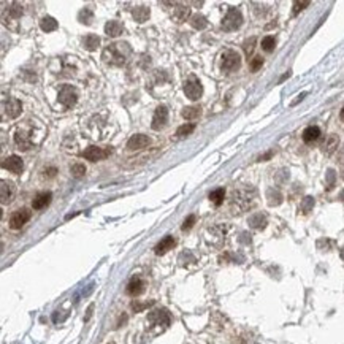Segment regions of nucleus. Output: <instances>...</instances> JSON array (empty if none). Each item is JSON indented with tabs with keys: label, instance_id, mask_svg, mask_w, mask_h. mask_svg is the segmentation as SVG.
Here are the masks:
<instances>
[{
	"label": "nucleus",
	"instance_id": "nucleus-1",
	"mask_svg": "<svg viewBox=\"0 0 344 344\" xmlns=\"http://www.w3.org/2000/svg\"><path fill=\"white\" fill-rule=\"evenodd\" d=\"M128 53H130V48L127 43H114L103 51V61L111 65H123Z\"/></svg>",
	"mask_w": 344,
	"mask_h": 344
},
{
	"label": "nucleus",
	"instance_id": "nucleus-2",
	"mask_svg": "<svg viewBox=\"0 0 344 344\" xmlns=\"http://www.w3.org/2000/svg\"><path fill=\"white\" fill-rule=\"evenodd\" d=\"M252 203H254V198H252V195H250L249 192H246V190H236V192H233L232 206L236 205V210H238V213L246 211L248 208L252 206Z\"/></svg>",
	"mask_w": 344,
	"mask_h": 344
},
{
	"label": "nucleus",
	"instance_id": "nucleus-3",
	"mask_svg": "<svg viewBox=\"0 0 344 344\" xmlns=\"http://www.w3.org/2000/svg\"><path fill=\"white\" fill-rule=\"evenodd\" d=\"M148 322L153 327L160 328V332H162V330H165V328L170 325V314H168L167 310H156L153 313H149Z\"/></svg>",
	"mask_w": 344,
	"mask_h": 344
},
{
	"label": "nucleus",
	"instance_id": "nucleus-4",
	"mask_svg": "<svg viewBox=\"0 0 344 344\" xmlns=\"http://www.w3.org/2000/svg\"><path fill=\"white\" fill-rule=\"evenodd\" d=\"M59 102L65 106V108H71L76 102H78V92L75 88L65 84L62 86L61 91H59Z\"/></svg>",
	"mask_w": 344,
	"mask_h": 344
},
{
	"label": "nucleus",
	"instance_id": "nucleus-5",
	"mask_svg": "<svg viewBox=\"0 0 344 344\" xmlns=\"http://www.w3.org/2000/svg\"><path fill=\"white\" fill-rule=\"evenodd\" d=\"M243 23V16L241 13L236 10V8H230L227 11L224 21H222V27L225 29V31H236Z\"/></svg>",
	"mask_w": 344,
	"mask_h": 344
},
{
	"label": "nucleus",
	"instance_id": "nucleus-6",
	"mask_svg": "<svg viewBox=\"0 0 344 344\" xmlns=\"http://www.w3.org/2000/svg\"><path fill=\"white\" fill-rule=\"evenodd\" d=\"M111 154V149L110 148H98V146H89L84 149V159H88L91 162H98V160H103L106 159Z\"/></svg>",
	"mask_w": 344,
	"mask_h": 344
},
{
	"label": "nucleus",
	"instance_id": "nucleus-7",
	"mask_svg": "<svg viewBox=\"0 0 344 344\" xmlns=\"http://www.w3.org/2000/svg\"><path fill=\"white\" fill-rule=\"evenodd\" d=\"M32 216V213L26 210V208H23V210H18V211H14L11 214V218H10V228H13V230H19L21 227H24L29 219H31Z\"/></svg>",
	"mask_w": 344,
	"mask_h": 344
},
{
	"label": "nucleus",
	"instance_id": "nucleus-8",
	"mask_svg": "<svg viewBox=\"0 0 344 344\" xmlns=\"http://www.w3.org/2000/svg\"><path fill=\"white\" fill-rule=\"evenodd\" d=\"M184 92L190 100H198L203 94V88H202V84H200V81L197 80V78L192 76L184 83Z\"/></svg>",
	"mask_w": 344,
	"mask_h": 344
},
{
	"label": "nucleus",
	"instance_id": "nucleus-9",
	"mask_svg": "<svg viewBox=\"0 0 344 344\" xmlns=\"http://www.w3.org/2000/svg\"><path fill=\"white\" fill-rule=\"evenodd\" d=\"M240 65H241V59L238 53L227 51L222 56V70L224 71H235L240 68Z\"/></svg>",
	"mask_w": 344,
	"mask_h": 344
},
{
	"label": "nucleus",
	"instance_id": "nucleus-10",
	"mask_svg": "<svg viewBox=\"0 0 344 344\" xmlns=\"http://www.w3.org/2000/svg\"><path fill=\"white\" fill-rule=\"evenodd\" d=\"M167 123H168V110H167V106L162 105L154 113L151 127L154 128V130H160V128H163V127L167 125Z\"/></svg>",
	"mask_w": 344,
	"mask_h": 344
},
{
	"label": "nucleus",
	"instance_id": "nucleus-11",
	"mask_svg": "<svg viewBox=\"0 0 344 344\" xmlns=\"http://www.w3.org/2000/svg\"><path fill=\"white\" fill-rule=\"evenodd\" d=\"M149 145H151V138H149L148 135H143V133L133 135V137L127 141V148L130 149V151H138V149H143Z\"/></svg>",
	"mask_w": 344,
	"mask_h": 344
},
{
	"label": "nucleus",
	"instance_id": "nucleus-12",
	"mask_svg": "<svg viewBox=\"0 0 344 344\" xmlns=\"http://www.w3.org/2000/svg\"><path fill=\"white\" fill-rule=\"evenodd\" d=\"M14 193H16V188L11 181H3L0 183V198H2V203L6 205L10 203L11 200L14 198Z\"/></svg>",
	"mask_w": 344,
	"mask_h": 344
},
{
	"label": "nucleus",
	"instance_id": "nucleus-13",
	"mask_svg": "<svg viewBox=\"0 0 344 344\" xmlns=\"http://www.w3.org/2000/svg\"><path fill=\"white\" fill-rule=\"evenodd\" d=\"M2 167L11 171V173H21V170H23V159L19 156H10L2 162Z\"/></svg>",
	"mask_w": 344,
	"mask_h": 344
},
{
	"label": "nucleus",
	"instance_id": "nucleus-14",
	"mask_svg": "<svg viewBox=\"0 0 344 344\" xmlns=\"http://www.w3.org/2000/svg\"><path fill=\"white\" fill-rule=\"evenodd\" d=\"M143 290H145V282H143V279H140V278H132L130 282L127 284V293L132 297L141 295Z\"/></svg>",
	"mask_w": 344,
	"mask_h": 344
},
{
	"label": "nucleus",
	"instance_id": "nucleus-15",
	"mask_svg": "<svg viewBox=\"0 0 344 344\" xmlns=\"http://www.w3.org/2000/svg\"><path fill=\"white\" fill-rule=\"evenodd\" d=\"M175 245H176V241H175V238L173 236H165V238L163 240H160V243L159 245L156 246V249H154V252L157 254V255H163L165 252H168L170 249H173L175 248Z\"/></svg>",
	"mask_w": 344,
	"mask_h": 344
},
{
	"label": "nucleus",
	"instance_id": "nucleus-16",
	"mask_svg": "<svg viewBox=\"0 0 344 344\" xmlns=\"http://www.w3.org/2000/svg\"><path fill=\"white\" fill-rule=\"evenodd\" d=\"M14 143H16L19 149H23V151H27V149H31V146H32L31 135H27V132H24V130H18L16 133H14Z\"/></svg>",
	"mask_w": 344,
	"mask_h": 344
},
{
	"label": "nucleus",
	"instance_id": "nucleus-17",
	"mask_svg": "<svg viewBox=\"0 0 344 344\" xmlns=\"http://www.w3.org/2000/svg\"><path fill=\"white\" fill-rule=\"evenodd\" d=\"M338 145H340V138H338V135H335V133H332V135H328V137L325 138V141H324V145H322V151H324L325 154H333L335 151H336V148H338Z\"/></svg>",
	"mask_w": 344,
	"mask_h": 344
},
{
	"label": "nucleus",
	"instance_id": "nucleus-18",
	"mask_svg": "<svg viewBox=\"0 0 344 344\" xmlns=\"http://www.w3.org/2000/svg\"><path fill=\"white\" fill-rule=\"evenodd\" d=\"M5 111L10 118H18L21 111H23V105L18 98H10L5 105Z\"/></svg>",
	"mask_w": 344,
	"mask_h": 344
},
{
	"label": "nucleus",
	"instance_id": "nucleus-19",
	"mask_svg": "<svg viewBox=\"0 0 344 344\" xmlns=\"http://www.w3.org/2000/svg\"><path fill=\"white\" fill-rule=\"evenodd\" d=\"M51 192H41L38 193L37 197L33 198L32 202V208L33 210H43V208H46L49 205V202H51Z\"/></svg>",
	"mask_w": 344,
	"mask_h": 344
},
{
	"label": "nucleus",
	"instance_id": "nucleus-20",
	"mask_svg": "<svg viewBox=\"0 0 344 344\" xmlns=\"http://www.w3.org/2000/svg\"><path fill=\"white\" fill-rule=\"evenodd\" d=\"M123 31H124V27L119 21H108L105 26V33L108 35V37H118V35L123 33Z\"/></svg>",
	"mask_w": 344,
	"mask_h": 344
},
{
	"label": "nucleus",
	"instance_id": "nucleus-21",
	"mask_svg": "<svg viewBox=\"0 0 344 344\" xmlns=\"http://www.w3.org/2000/svg\"><path fill=\"white\" fill-rule=\"evenodd\" d=\"M320 137V128L316 127V125H310V127H306L305 128V132H303V141L305 143H314V141H317Z\"/></svg>",
	"mask_w": 344,
	"mask_h": 344
},
{
	"label": "nucleus",
	"instance_id": "nucleus-22",
	"mask_svg": "<svg viewBox=\"0 0 344 344\" xmlns=\"http://www.w3.org/2000/svg\"><path fill=\"white\" fill-rule=\"evenodd\" d=\"M249 225L252 228H257V230L265 228V225H267V218H265V214H262V213L252 214V216L249 218Z\"/></svg>",
	"mask_w": 344,
	"mask_h": 344
},
{
	"label": "nucleus",
	"instance_id": "nucleus-23",
	"mask_svg": "<svg viewBox=\"0 0 344 344\" xmlns=\"http://www.w3.org/2000/svg\"><path fill=\"white\" fill-rule=\"evenodd\" d=\"M100 45V38L97 37V35H86V37L83 38V46L88 49V51H95V49L98 48Z\"/></svg>",
	"mask_w": 344,
	"mask_h": 344
},
{
	"label": "nucleus",
	"instance_id": "nucleus-24",
	"mask_svg": "<svg viewBox=\"0 0 344 344\" xmlns=\"http://www.w3.org/2000/svg\"><path fill=\"white\" fill-rule=\"evenodd\" d=\"M189 23L193 29H198V31H202V29H205L208 26V21L206 18L203 16V14H200V13H195V14H192L190 19H189Z\"/></svg>",
	"mask_w": 344,
	"mask_h": 344
},
{
	"label": "nucleus",
	"instance_id": "nucleus-25",
	"mask_svg": "<svg viewBox=\"0 0 344 344\" xmlns=\"http://www.w3.org/2000/svg\"><path fill=\"white\" fill-rule=\"evenodd\" d=\"M57 26H59V24H57V21L54 18H51V16H46V18H43L40 21V29L43 32H53L57 29Z\"/></svg>",
	"mask_w": 344,
	"mask_h": 344
},
{
	"label": "nucleus",
	"instance_id": "nucleus-26",
	"mask_svg": "<svg viewBox=\"0 0 344 344\" xmlns=\"http://www.w3.org/2000/svg\"><path fill=\"white\" fill-rule=\"evenodd\" d=\"M133 19L137 21V23H145V21H148L149 18V10L146 8V6H137V8H133Z\"/></svg>",
	"mask_w": 344,
	"mask_h": 344
},
{
	"label": "nucleus",
	"instance_id": "nucleus-27",
	"mask_svg": "<svg viewBox=\"0 0 344 344\" xmlns=\"http://www.w3.org/2000/svg\"><path fill=\"white\" fill-rule=\"evenodd\" d=\"M200 114H202V110H200L198 106H186V108L183 110V118L188 119V121L197 119Z\"/></svg>",
	"mask_w": 344,
	"mask_h": 344
},
{
	"label": "nucleus",
	"instance_id": "nucleus-28",
	"mask_svg": "<svg viewBox=\"0 0 344 344\" xmlns=\"http://www.w3.org/2000/svg\"><path fill=\"white\" fill-rule=\"evenodd\" d=\"M267 197H268V203L271 206H276V205H281L282 203V195H281V192H279L278 189H270L267 192Z\"/></svg>",
	"mask_w": 344,
	"mask_h": 344
},
{
	"label": "nucleus",
	"instance_id": "nucleus-29",
	"mask_svg": "<svg viewBox=\"0 0 344 344\" xmlns=\"http://www.w3.org/2000/svg\"><path fill=\"white\" fill-rule=\"evenodd\" d=\"M195 130V124H184L181 127H178L176 130V138H184V137H189V135Z\"/></svg>",
	"mask_w": 344,
	"mask_h": 344
},
{
	"label": "nucleus",
	"instance_id": "nucleus-30",
	"mask_svg": "<svg viewBox=\"0 0 344 344\" xmlns=\"http://www.w3.org/2000/svg\"><path fill=\"white\" fill-rule=\"evenodd\" d=\"M189 14H190V8H189V6L179 5L178 8L175 10V18H176V21H179V23H183V21L188 19Z\"/></svg>",
	"mask_w": 344,
	"mask_h": 344
},
{
	"label": "nucleus",
	"instance_id": "nucleus-31",
	"mask_svg": "<svg viewBox=\"0 0 344 344\" xmlns=\"http://www.w3.org/2000/svg\"><path fill=\"white\" fill-rule=\"evenodd\" d=\"M224 198H225V190L224 189H216V190H213L210 193V200L216 206H219L222 202H224Z\"/></svg>",
	"mask_w": 344,
	"mask_h": 344
},
{
	"label": "nucleus",
	"instance_id": "nucleus-32",
	"mask_svg": "<svg viewBox=\"0 0 344 344\" xmlns=\"http://www.w3.org/2000/svg\"><path fill=\"white\" fill-rule=\"evenodd\" d=\"M92 18H94V13H92L91 8H84V10L80 11V14H78V19H80L81 23L86 24V26H89L92 23Z\"/></svg>",
	"mask_w": 344,
	"mask_h": 344
},
{
	"label": "nucleus",
	"instance_id": "nucleus-33",
	"mask_svg": "<svg viewBox=\"0 0 344 344\" xmlns=\"http://www.w3.org/2000/svg\"><path fill=\"white\" fill-rule=\"evenodd\" d=\"M275 46H276V40H275V37H271V35H268V37H265L262 40V49H263V51L271 53L275 49Z\"/></svg>",
	"mask_w": 344,
	"mask_h": 344
},
{
	"label": "nucleus",
	"instance_id": "nucleus-34",
	"mask_svg": "<svg viewBox=\"0 0 344 344\" xmlns=\"http://www.w3.org/2000/svg\"><path fill=\"white\" fill-rule=\"evenodd\" d=\"M70 173H71V176L73 178H83L84 176V173H86V167L83 165V163H75L73 167L70 168Z\"/></svg>",
	"mask_w": 344,
	"mask_h": 344
},
{
	"label": "nucleus",
	"instance_id": "nucleus-35",
	"mask_svg": "<svg viewBox=\"0 0 344 344\" xmlns=\"http://www.w3.org/2000/svg\"><path fill=\"white\" fill-rule=\"evenodd\" d=\"M314 206V198L313 197H305L303 202H302V206H300V210H302V213L308 214Z\"/></svg>",
	"mask_w": 344,
	"mask_h": 344
},
{
	"label": "nucleus",
	"instance_id": "nucleus-36",
	"mask_svg": "<svg viewBox=\"0 0 344 344\" xmlns=\"http://www.w3.org/2000/svg\"><path fill=\"white\" fill-rule=\"evenodd\" d=\"M262 65H263V59H262V57H259V56L254 57V59L250 61V63H249V67H250V70H252V71H257Z\"/></svg>",
	"mask_w": 344,
	"mask_h": 344
},
{
	"label": "nucleus",
	"instance_id": "nucleus-37",
	"mask_svg": "<svg viewBox=\"0 0 344 344\" xmlns=\"http://www.w3.org/2000/svg\"><path fill=\"white\" fill-rule=\"evenodd\" d=\"M10 14L13 18H19L21 14H23V6H21L19 3H13L11 8H10Z\"/></svg>",
	"mask_w": 344,
	"mask_h": 344
},
{
	"label": "nucleus",
	"instance_id": "nucleus-38",
	"mask_svg": "<svg viewBox=\"0 0 344 344\" xmlns=\"http://www.w3.org/2000/svg\"><path fill=\"white\" fill-rule=\"evenodd\" d=\"M195 224V216L193 214H190V216L184 220V224H183V230H189V228H192V225Z\"/></svg>",
	"mask_w": 344,
	"mask_h": 344
},
{
	"label": "nucleus",
	"instance_id": "nucleus-39",
	"mask_svg": "<svg viewBox=\"0 0 344 344\" xmlns=\"http://www.w3.org/2000/svg\"><path fill=\"white\" fill-rule=\"evenodd\" d=\"M308 5H310V2H308V0H306V2H295V3H293V14H297L298 11L305 10Z\"/></svg>",
	"mask_w": 344,
	"mask_h": 344
},
{
	"label": "nucleus",
	"instance_id": "nucleus-40",
	"mask_svg": "<svg viewBox=\"0 0 344 344\" xmlns=\"http://www.w3.org/2000/svg\"><path fill=\"white\" fill-rule=\"evenodd\" d=\"M327 189H332L333 184H335V171L333 170H328L327 171Z\"/></svg>",
	"mask_w": 344,
	"mask_h": 344
},
{
	"label": "nucleus",
	"instance_id": "nucleus-41",
	"mask_svg": "<svg viewBox=\"0 0 344 344\" xmlns=\"http://www.w3.org/2000/svg\"><path fill=\"white\" fill-rule=\"evenodd\" d=\"M254 43H255V40H254V38H250V40L246 43V45H245V51H246V54H248V56H250V53L254 51Z\"/></svg>",
	"mask_w": 344,
	"mask_h": 344
},
{
	"label": "nucleus",
	"instance_id": "nucleus-42",
	"mask_svg": "<svg viewBox=\"0 0 344 344\" xmlns=\"http://www.w3.org/2000/svg\"><path fill=\"white\" fill-rule=\"evenodd\" d=\"M92 310H94V306H89V310H88V316H86V320H89V319H91Z\"/></svg>",
	"mask_w": 344,
	"mask_h": 344
},
{
	"label": "nucleus",
	"instance_id": "nucleus-43",
	"mask_svg": "<svg viewBox=\"0 0 344 344\" xmlns=\"http://www.w3.org/2000/svg\"><path fill=\"white\" fill-rule=\"evenodd\" d=\"M341 119H343V121H344V108H343V110H341Z\"/></svg>",
	"mask_w": 344,
	"mask_h": 344
},
{
	"label": "nucleus",
	"instance_id": "nucleus-44",
	"mask_svg": "<svg viewBox=\"0 0 344 344\" xmlns=\"http://www.w3.org/2000/svg\"><path fill=\"white\" fill-rule=\"evenodd\" d=\"M341 257H343V260H344V248L341 249Z\"/></svg>",
	"mask_w": 344,
	"mask_h": 344
},
{
	"label": "nucleus",
	"instance_id": "nucleus-45",
	"mask_svg": "<svg viewBox=\"0 0 344 344\" xmlns=\"http://www.w3.org/2000/svg\"><path fill=\"white\" fill-rule=\"evenodd\" d=\"M341 178H343V179H344V168H343V170H341Z\"/></svg>",
	"mask_w": 344,
	"mask_h": 344
},
{
	"label": "nucleus",
	"instance_id": "nucleus-46",
	"mask_svg": "<svg viewBox=\"0 0 344 344\" xmlns=\"http://www.w3.org/2000/svg\"><path fill=\"white\" fill-rule=\"evenodd\" d=\"M108 344H114V343H108Z\"/></svg>",
	"mask_w": 344,
	"mask_h": 344
}]
</instances>
